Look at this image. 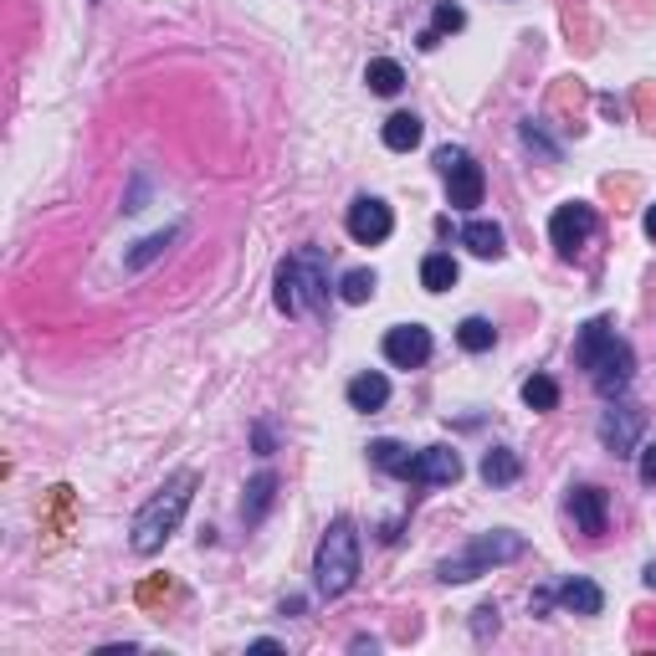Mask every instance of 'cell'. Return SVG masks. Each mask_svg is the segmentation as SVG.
Returning <instances> with one entry per match:
<instances>
[{"label": "cell", "instance_id": "6da1fadb", "mask_svg": "<svg viewBox=\"0 0 656 656\" xmlns=\"http://www.w3.org/2000/svg\"><path fill=\"white\" fill-rule=\"evenodd\" d=\"M574 365L589 370V385L600 390L606 401H610V395H621V390L631 385V370H636L631 344L616 338L610 319H589L585 329H580V338H574Z\"/></svg>", "mask_w": 656, "mask_h": 656}, {"label": "cell", "instance_id": "7a4b0ae2", "mask_svg": "<svg viewBox=\"0 0 656 656\" xmlns=\"http://www.w3.org/2000/svg\"><path fill=\"white\" fill-rule=\"evenodd\" d=\"M195 472H175L165 488L154 492L150 503L134 513V528H129V544H134V554H154V549H165V539L180 528V518H186L190 498H195Z\"/></svg>", "mask_w": 656, "mask_h": 656}, {"label": "cell", "instance_id": "3957f363", "mask_svg": "<svg viewBox=\"0 0 656 656\" xmlns=\"http://www.w3.org/2000/svg\"><path fill=\"white\" fill-rule=\"evenodd\" d=\"M354 580H359V534L349 518H334L319 544V559H313V585H319V595L334 600V595L354 589Z\"/></svg>", "mask_w": 656, "mask_h": 656}, {"label": "cell", "instance_id": "277c9868", "mask_svg": "<svg viewBox=\"0 0 656 656\" xmlns=\"http://www.w3.org/2000/svg\"><path fill=\"white\" fill-rule=\"evenodd\" d=\"M518 554H523V534H508V528H498V534H477V539H472L456 559H446L437 574L446 580V585H467V580L498 570V564H513Z\"/></svg>", "mask_w": 656, "mask_h": 656}, {"label": "cell", "instance_id": "5b68a950", "mask_svg": "<svg viewBox=\"0 0 656 656\" xmlns=\"http://www.w3.org/2000/svg\"><path fill=\"white\" fill-rule=\"evenodd\" d=\"M437 169H441V180H446V190H452V211L482 205V165H477L462 144H441Z\"/></svg>", "mask_w": 656, "mask_h": 656}, {"label": "cell", "instance_id": "8992f818", "mask_svg": "<svg viewBox=\"0 0 656 656\" xmlns=\"http://www.w3.org/2000/svg\"><path fill=\"white\" fill-rule=\"evenodd\" d=\"M595 226H600V220H595V205H585V201L559 205L554 220H549V236H554L559 257H574V252H580L589 236H595Z\"/></svg>", "mask_w": 656, "mask_h": 656}, {"label": "cell", "instance_id": "52a82bcc", "mask_svg": "<svg viewBox=\"0 0 656 656\" xmlns=\"http://www.w3.org/2000/svg\"><path fill=\"white\" fill-rule=\"evenodd\" d=\"M293 262V277H298V298H303V313H329V267H323L319 247H303Z\"/></svg>", "mask_w": 656, "mask_h": 656}, {"label": "cell", "instance_id": "ba28073f", "mask_svg": "<svg viewBox=\"0 0 656 656\" xmlns=\"http://www.w3.org/2000/svg\"><path fill=\"white\" fill-rule=\"evenodd\" d=\"M385 359L395 370H421L426 359H431V329L421 323H401V329H390L385 334Z\"/></svg>", "mask_w": 656, "mask_h": 656}, {"label": "cell", "instance_id": "9c48e42d", "mask_svg": "<svg viewBox=\"0 0 656 656\" xmlns=\"http://www.w3.org/2000/svg\"><path fill=\"white\" fill-rule=\"evenodd\" d=\"M390 231H395V216H390L385 201H374V195H359V201L349 205V236L359 241V247H380Z\"/></svg>", "mask_w": 656, "mask_h": 656}, {"label": "cell", "instance_id": "30bf717a", "mask_svg": "<svg viewBox=\"0 0 656 656\" xmlns=\"http://www.w3.org/2000/svg\"><path fill=\"white\" fill-rule=\"evenodd\" d=\"M641 426H646V416L631 410V405L606 410V416H600V441H606L616 456H631V452H636V441H641Z\"/></svg>", "mask_w": 656, "mask_h": 656}, {"label": "cell", "instance_id": "8fae6325", "mask_svg": "<svg viewBox=\"0 0 656 656\" xmlns=\"http://www.w3.org/2000/svg\"><path fill=\"white\" fill-rule=\"evenodd\" d=\"M410 477H416V482H431V488H441V482H456V477H462V456H456L452 446H426V452L416 456Z\"/></svg>", "mask_w": 656, "mask_h": 656}, {"label": "cell", "instance_id": "7c38bea8", "mask_svg": "<svg viewBox=\"0 0 656 656\" xmlns=\"http://www.w3.org/2000/svg\"><path fill=\"white\" fill-rule=\"evenodd\" d=\"M570 513H574V523H580V534H589V539L606 534V492L600 488H574Z\"/></svg>", "mask_w": 656, "mask_h": 656}, {"label": "cell", "instance_id": "4fadbf2b", "mask_svg": "<svg viewBox=\"0 0 656 656\" xmlns=\"http://www.w3.org/2000/svg\"><path fill=\"white\" fill-rule=\"evenodd\" d=\"M554 600L570 610V616H600V610H606V595H600V585H595V580H580V574H574V580H564V585L554 589Z\"/></svg>", "mask_w": 656, "mask_h": 656}, {"label": "cell", "instance_id": "5bb4252c", "mask_svg": "<svg viewBox=\"0 0 656 656\" xmlns=\"http://www.w3.org/2000/svg\"><path fill=\"white\" fill-rule=\"evenodd\" d=\"M462 241H467L472 257H482V262H498V257H503V226H498V220H467V226H462Z\"/></svg>", "mask_w": 656, "mask_h": 656}, {"label": "cell", "instance_id": "9a60e30c", "mask_svg": "<svg viewBox=\"0 0 656 656\" xmlns=\"http://www.w3.org/2000/svg\"><path fill=\"white\" fill-rule=\"evenodd\" d=\"M390 401V380L380 370H365L349 380V405L354 410H380Z\"/></svg>", "mask_w": 656, "mask_h": 656}, {"label": "cell", "instance_id": "2e32d148", "mask_svg": "<svg viewBox=\"0 0 656 656\" xmlns=\"http://www.w3.org/2000/svg\"><path fill=\"white\" fill-rule=\"evenodd\" d=\"M370 462L380 472H390V477H410V467H416V456H410V446H401V441H370Z\"/></svg>", "mask_w": 656, "mask_h": 656}, {"label": "cell", "instance_id": "e0dca14e", "mask_svg": "<svg viewBox=\"0 0 656 656\" xmlns=\"http://www.w3.org/2000/svg\"><path fill=\"white\" fill-rule=\"evenodd\" d=\"M518 472H523V462H518V452H508V446H492V452L482 456V482H488V488L518 482Z\"/></svg>", "mask_w": 656, "mask_h": 656}, {"label": "cell", "instance_id": "ac0fdd59", "mask_svg": "<svg viewBox=\"0 0 656 656\" xmlns=\"http://www.w3.org/2000/svg\"><path fill=\"white\" fill-rule=\"evenodd\" d=\"M421 144V118L416 114H390L385 118V150L405 154V150H416Z\"/></svg>", "mask_w": 656, "mask_h": 656}, {"label": "cell", "instance_id": "d6986e66", "mask_svg": "<svg viewBox=\"0 0 656 656\" xmlns=\"http://www.w3.org/2000/svg\"><path fill=\"white\" fill-rule=\"evenodd\" d=\"M272 498H277V477H272V472H257L252 482H247V503H241V518L257 523V518H262V513L272 508Z\"/></svg>", "mask_w": 656, "mask_h": 656}, {"label": "cell", "instance_id": "ffe728a7", "mask_svg": "<svg viewBox=\"0 0 656 656\" xmlns=\"http://www.w3.org/2000/svg\"><path fill=\"white\" fill-rule=\"evenodd\" d=\"M175 241H180V226H169V231H154V236H144V241H139L134 252H129V272H144L154 262V257H165L169 247H175Z\"/></svg>", "mask_w": 656, "mask_h": 656}, {"label": "cell", "instance_id": "44dd1931", "mask_svg": "<svg viewBox=\"0 0 656 656\" xmlns=\"http://www.w3.org/2000/svg\"><path fill=\"white\" fill-rule=\"evenodd\" d=\"M456 344L467 354H488L492 344H498V329H492L488 319H462L456 323Z\"/></svg>", "mask_w": 656, "mask_h": 656}, {"label": "cell", "instance_id": "7402d4cb", "mask_svg": "<svg viewBox=\"0 0 656 656\" xmlns=\"http://www.w3.org/2000/svg\"><path fill=\"white\" fill-rule=\"evenodd\" d=\"M421 283H426V293H446V287H456V262L446 252H431L421 262Z\"/></svg>", "mask_w": 656, "mask_h": 656}, {"label": "cell", "instance_id": "603a6c76", "mask_svg": "<svg viewBox=\"0 0 656 656\" xmlns=\"http://www.w3.org/2000/svg\"><path fill=\"white\" fill-rule=\"evenodd\" d=\"M365 83L380 93V98H395L405 87V72H401V62H390V57H380V62H370V72H365Z\"/></svg>", "mask_w": 656, "mask_h": 656}, {"label": "cell", "instance_id": "cb8c5ba5", "mask_svg": "<svg viewBox=\"0 0 656 656\" xmlns=\"http://www.w3.org/2000/svg\"><path fill=\"white\" fill-rule=\"evenodd\" d=\"M523 405H528V410H554L559 385L549 380V374H528V380H523Z\"/></svg>", "mask_w": 656, "mask_h": 656}, {"label": "cell", "instance_id": "d4e9b609", "mask_svg": "<svg viewBox=\"0 0 656 656\" xmlns=\"http://www.w3.org/2000/svg\"><path fill=\"white\" fill-rule=\"evenodd\" d=\"M338 298H344V303H370V298H374V272H365V267L344 272V283H338Z\"/></svg>", "mask_w": 656, "mask_h": 656}, {"label": "cell", "instance_id": "484cf974", "mask_svg": "<svg viewBox=\"0 0 656 656\" xmlns=\"http://www.w3.org/2000/svg\"><path fill=\"white\" fill-rule=\"evenodd\" d=\"M277 308H283L287 319H298L303 313V298H298V277H293V262L277 267Z\"/></svg>", "mask_w": 656, "mask_h": 656}, {"label": "cell", "instance_id": "4316f807", "mask_svg": "<svg viewBox=\"0 0 656 656\" xmlns=\"http://www.w3.org/2000/svg\"><path fill=\"white\" fill-rule=\"evenodd\" d=\"M462 26H467V16H462V5H452V0H441V5H437V26H431V32L446 36V32H462Z\"/></svg>", "mask_w": 656, "mask_h": 656}, {"label": "cell", "instance_id": "83f0119b", "mask_svg": "<svg viewBox=\"0 0 656 656\" xmlns=\"http://www.w3.org/2000/svg\"><path fill=\"white\" fill-rule=\"evenodd\" d=\"M641 482L656 488V446H641Z\"/></svg>", "mask_w": 656, "mask_h": 656}, {"label": "cell", "instance_id": "f1b7e54d", "mask_svg": "<svg viewBox=\"0 0 656 656\" xmlns=\"http://www.w3.org/2000/svg\"><path fill=\"white\" fill-rule=\"evenodd\" d=\"M488 631H498V606H482V610H477V636H488Z\"/></svg>", "mask_w": 656, "mask_h": 656}, {"label": "cell", "instance_id": "f546056e", "mask_svg": "<svg viewBox=\"0 0 656 656\" xmlns=\"http://www.w3.org/2000/svg\"><path fill=\"white\" fill-rule=\"evenodd\" d=\"M169 589V580H150V585L139 589V600H144V606H150V600H159V595H165Z\"/></svg>", "mask_w": 656, "mask_h": 656}, {"label": "cell", "instance_id": "4dcf8cb0", "mask_svg": "<svg viewBox=\"0 0 656 656\" xmlns=\"http://www.w3.org/2000/svg\"><path fill=\"white\" fill-rule=\"evenodd\" d=\"M257 452H262V456L272 452V431H267V426H257Z\"/></svg>", "mask_w": 656, "mask_h": 656}, {"label": "cell", "instance_id": "1f68e13d", "mask_svg": "<svg viewBox=\"0 0 656 656\" xmlns=\"http://www.w3.org/2000/svg\"><path fill=\"white\" fill-rule=\"evenodd\" d=\"M641 226H646V236H656V205L646 211V220H641Z\"/></svg>", "mask_w": 656, "mask_h": 656}, {"label": "cell", "instance_id": "d6a6232c", "mask_svg": "<svg viewBox=\"0 0 656 656\" xmlns=\"http://www.w3.org/2000/svg\"><path fill=\"white\" fill-rule=\"evenodd\" d=\"M646 585H652V589H656V564H652V570H646Z\"/></svg>", "mask_w": 656, "mask_h": 656}]
</instances>
